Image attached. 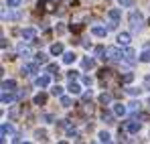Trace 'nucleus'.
I'll return each instance as SVG.
<instances>
[{
  "instance_id": "nucleus-38",
  "label": "nucleus",
  "mask_w": 150,
  "mask_h": 144,
  "mask_svg": "<svg viewBox=\"0 0 150 144\" xmlns=\"http://www.w3.org/2000/svg\"><path fill=\"white\" fill-rule=\"evenodd\" d=\"M91 96H93V94H91V89H89V92H85V94H83V101H89Z\"/></svg>"
},
{
  "instance_id": "nucleus-36",
  "label": "nucleus",
  "mask_w": 150,
  "mask_h": 144,
  "mask_svg": "<svg viewBox=\"0 0 150 144\" xmlns=\"http://www.w3.org/2000/svg\"><path fill=\"white\" fill-rule=\"evenodd\" d=\"M47 69H49V73H59V65H55V63H51V65L47 67Z\"/></svg>"
},
{
  "instance_id": "nucleus-14",
  "label": "nucleus",
  "mask_w": 150,
  "mask_h": 144,
  "mask_svg": "<svg viewBox=\"0 0 150 144\" xmlns=\"http://www.w3.org/2000/svg\"><path fill=\"white\" fill-rule=\"evenodd\" d=\"M16 53H18V57H30V49L26 47L25 43H21V45H18Z\"/></svg>"
},
{
  "instance_id": "nucleus-15",
  "label": "nucleus",
  "mask_w": 150,
  "mask_h": 144,
  "mask_svg": "<svg viewBox=\"0 0 150 144\" xmlns=\"http://www.w3.org/2000/svg\"><path fill=\"white\" fill-rule=\"evenodd\" d=\"M75 59H77V55H75L73 51H69V53H63V63L71 65V63H75Z\"/></svg>"
},
{
  "instance_id": "nucleus-5",
  "label": "nucleus",
  "mask_w": 150,
  "mask_h": 144,
  "mask_svg": "<svg viewBox=\"0 0 150 144\" xmlns=\"http://www.w3.org/2000/svg\"><path fill=\"white\" fill-rule=\"evenodd\" d=\"M37 71H39V63H37V61H35V63L23 65V75H35Z\"/></svg>"
},
{
  "instance_id": "nucleus-29",
  "label": "nucleus",
  "mask_w": 150,
  "mask_h": 144,
  "mask_svg": "<svg viewBox=\"0 0 150 144\" xmlns=\"http://www.w3.org/2000/svg\"><path fill=\"white\" fill-rule=\"evenodd\" d=\"M67 136H69V138H71V140H79V134H77V132H75L73 128H67Z\"/></svg>"
},
{
  "instance_id": "nucleus-2",
  "label": "nucleus",
  "mask_w": 150,
  "mask_h": 144,
  "mask_svg": "<svg viewBox=\"0 0 150 144\" xmlns=\"http://www.w3.org/2000/svg\"><path fill=\"white\" fill-rule=\"evenodd\" d=\"M101 59H108V61H120V59H124V51H120V47H105Z\"/></svg>"
},
{
  "instance_id": "nucleus-12",
  "label": "nucleus",
  "mask_w": 150,
  "mask_h": 144,
  "mask_svg": "<svg viewBox=\"0 0 150 144\" xmlns=\"http://www.w3.org/2000/svg\"><path fill=\"white\" fill-rule=\"evenodd\" d=\"M126 112H128V108H126L124 104H114V114L120 118V116H126Z\"/></svg>"
},
{
  "instance_id": "nucleus-28",
  "label": "nucleus",
  "mask_w": 150,
  "mask_h": 144,
  "mask_svg": "<svg viewBox=\"0 0 150 144\" xmlns=\"http://www.w3.org/2000/svg\"><path fill=\"white\" fill-rule=\"evenodd\" d=\"M118 2H120L122 8H132L134 6V0H118Z\"/></svg>"
},
{
  "instance_id": "nucleus-6",
  "label": "nucleus",
  "mask_w": 150,
  "mask_h": 144,
  "mask_svg": "<svg viewBox=\"0 0 150 144\" xmlns=\"http://www.w3.org/2000/svg\"><path fill=\"white\" fill-rule=\"evenodd\" d=\"M116 41H118V45H120V47H128V45H130V41H132V35H130V33H120Z\"/></svg>"
},
{
  "instance_id": "nucleus-34",
  "label": "nucleus",
  "mask_w": 150,
  "mask_h": 144,
  "mask_svg": "<svg viewBox=\"0 0 150 144\" xmlns=\"http://www.w3.org/2000/svg\"><path fill=\"white\" fill-rule=\"evenodd\" d=\"M16 116H18V108H12V110H10V114H8V118H10V120H14Z\"/></svg>"
},
{
  "instance_id": "nucleus-7",
  "label": "nucleus",
  "mask_w": 150,
  "mask_h": 144,
  "mask_svg": "<svg viewBox=\"0 0 150 144\" xmlns=\"http://www.w3.org/2000/svg\"><path fill=\"white\" fill-rule=\"evenodd\" d=\"M140 128H142V124L138 120H130L128 124H126V130L130 132V134H136V132H140Z\"/></svg>"
},
{
  "instance_id": "nucleus-17",
  "label": "nucleus",
  "mask_w": 150,
  "mask_h": 144,
  "mask_svg": "<svg viewBox=\"0 0 150 144\" xmlns=\"http://www.w3.org/2000/svg\"><path fill=\"white\" fill-rule=\"evenodd\" d=\"M108 31H110V28H103V26H93V28H91V35H96V37H105V35H108Z\"/></svg>"
},
{
  "instance_id": "nucleus-24",
  "label": "nucleus",
  "mask_w": 150,
  "mask_h": 144,
  "mask_svg": "<svg viewBox=\"0 0 150 144\" xmlns=\"http://www.w3.org/2000/svg\"><path fill=\"white\" fill-rule=\"evenodd\" d=\"M114 116H116V114H114ZM114 116H112V114H110V112H103V114H101V120L105 122V124H114Z\"/></svg>"
},
{
  "instance_id": "nucleus-35",
  "label": "nucleus",
  "mask_w": 150,
  "mask_h": 144,
  "mask_svg": "<svg viewBox=\"0 0 150 144\" xmlns=\"http://www.w3.org/2000/svg\"><path fill=\"white\" fill-rule=\"evenodd\" d=\"M144 92H150V75L144 77Z\"/></svg>"
},
{
  "instance_id": "nucleus-26",
  "label": "nucleus",
  "mask_w": 150,
  "mask_h": 144,
  "mask_svg": "<svg viewBox=\"0 0 150 144\" xmlns=\"http://www.w3.org/2000/svg\"><path fill=\"white\" fill-rule=\"evenodd\" d=\"M140 61H142V63H150V49L142 51V55H140Z\"/></svg>"
},
{
  "instance_id": "nucleus-27",
  "label": "nucleus",
  "mask_w": 150,
  "mask_h": 144,
  "mask_svg": "<svg viewBox=\"0 0 150 144\" xmlns=\"http://www.w3.org/2000/svg\"><path fill=\"white\" fill-rule=\"evenodd\" d=\"M142 92H144V89H136V87H128V89H126L128 96H140Z\"/></svg>"
},
{
  "instance_id": "nucleus-23",
  "label": "nucleus",
  "mask_w": 150,
  "mask_h": 144,
  "mask_svg": "<svg viewBox=\"0 0 150 144\" xmlns=\"http://www.w3.org/2000/svg\"><path fill=\"white\" fill-rule=\"evenodd\" d=\"M71 104H73V99H71V97L61 96V106H63V108H71Z\"/></svg>"
},
{
  "instance_id": "nucleus-40",
  "label": "nucleus",
  "mask_w": 150,
  "mask_h": 144,
  "mask_svg": "<svg viewBox=\"0 0 150 144\" xmlns=\"http://www.w3.org/2000/svg\"><path fill=\"white\" fill-rule=\"evenodd\" d=\"M130 110H140V101H132L130 104Z\"/></svg>"
},
{
  "instance_id": "nucleus-33",
  "label": "nucleus",
  "mask_w": 150,
  "mask_h": 144,
  "mask_svg": "<svg viewBox=\"0 0 150 144\" xmlns=\"http://www.w3.org/2000/svg\"><path fill=\"white\" fill-rule=\"evenodd\" d=\"M132 79H134V75H132V73H126L124 77H122V83H130Z\"/></svg>"
},
{
  "instance_id": "nucleus-4",
  "label": "nucleus",
  "mask_w": 150,
  "mask_h": 144,
  "mask_svg": "<svg viewBox=\"0 0 150 144\" xmlns=\"http://www.w3.org/2000/svg\"><path fill=\"white\" fill-rule=\"evenodd\" d=\"M124 61L126 63H134V61H136V51L130 47V45L124 47Z\"/></svg>"
},
{
  "instance_id": "nucleus-1",
  "label": "nucleus",
  "mask_w": 150,
  "mask_h": 144,
  "mask_svg": "<svg viewBox=\"0 0 150 144\" xmlns=\"http://www.w3.org/2000/svg\"><path fill=\"white\" fill-rule=\"evenodd\" d=\"M128 23H130L132 33L142 31V26H144V16H142V12H140V10H130V14H128Z\"/></svg>"
},
{
  "instance_id": "nucleus-8",
  "label": "nucleus",
  "mask_w": 150,
  "mask_h": 144,
  "mask_svg": "<svg viewBox=\"0 0 150 144\" xmlns=\"http://www.w3.org/2000/svg\"><path fill=\"white\" fill-rule=\"evenodd\" d=\"M21 35H23V39L28 41V43H33V41L37 39V31H35V28H23V33H21Z\"/></svg>"
},
{
  "instance_id": "nucleus-11",
  "label": "nucleus",
  "mask_w": 150,
  "mask_h": 144,
  "mask_svg": "<svg viewBox=\"0 0 150 144\" xmlns=\"http://www.w3.org/2000/svg\"><path fill=\"white\" fill-rule=\"evenodd\" d=\"M14 92H2V106H8V104H12L14 101Z\"/></svg>"
},
{
  "instance_id": "nucleus-39",
  "label": "nucleus",
  "mask_w": 150,
  "mask_h": 144,
  "mask_svg": "<svg viewBox=\"0 0 150 144\" xmlns=\"http://www.w3.org/2000/svg\"><path fill=\"white\" fill-rule=\"evenodd\" d=\"M91 81H93V79H91L89 75H83V83H85V85H91Z\"/></svg>"
},
{
  "instance_id": "nucleus-21",
  "label": "nucleus",
  "mask_w": 150,
  "mask_h": 144,
  "mask_svg": "<svg viewBox=\"0 0 150 144\" xmlns=\"http://www.w3.org/2000/svg\"><path fill=\"white\" fill-rule=\"evenodd\" d=\"M33 101H35V104H37V106H43V104H45V101H47V96H45V94H37V96H35V99H33Z\"/></svg>"
},
{
  "instance_id": "nucleus-37",
  "label": "nucleus",
  "mask_w": 150,
  "mask_h": 144,
  "mask_svg": "<svg viewBox=\"0 0 150 144\" xmlns=\"http://www.w3.org/2000/svg\"><path fill=\"white\" fill-rule=\"evenodd\" d=\"M41 120H43V122H47V124H51V122L55 120V118H53V116H51V114H45V116H43V118H41Z\"/></svg>"
},
{
  "instance_id": "nucleus-13",
  "label": "nucleus",
  "mask_w": 150,
  "mask_h": 144,
  "mask_svg": "<svg viewBox=\"0 0 150 144\" xmlns=\"http://www.w3.org/2000/svg\"><path fill=\"white\" fill-rule=\"evenodd\" d=\"M108 16H110V21H116V23H120V18H122V12H120V8H112V10L108 12Z\"/></svg>"
},
{
  "instance_id": "nucleus-31",
  "label": "nucleus",
  "mask_w": 150,
  "mask_h": 144,
  "mask_svg": "<svg viewBox=\"0 0 150 144\" xmlns=\"http://www.w3.org/2000/svg\"><path fill=\"white\" fill-rule=\"evenodd\" d=\"M6 6H10V8H18V6H21V0H6Z\"/></svg>"
},
{
  "instance_id": "nucleus-22",
  "label": "nucleus",
  "mask_w": 150,
  "mask_h": 144,
  "mask_svg": "<svg viewBox=\"0 0 150 144\" xmlns=\"http://www.w3.org/2000/svg\"><path fill=\"white\" fill-rule=\"evenodd\" d=\"M51 94H53V96H57V97H61V96H63V87H61V85L57 83V85H53Z\"/></svg>"
},
{
  "instance_id": "nucleus-9",
  "label": "nucleus",
  "mask_w": 150,
  "mask_h": 144,
  "mask_svg": "<svg viewBox=\"0 0 150 144\" xmlns=\"http://www.w3.org/2000/svg\"><path fill=\"white\" fill-rule=\"evenodd\" d=\"M2 92H16V81L14 79H4L2 81Z\"/></svg>"
},
{
  "instance_id": "nucleus-42",
  "label": "nucleus",
  "mask_w": 150,
  "mask_h": 144,
  "mask_svg": "<svg viewBox=\"0 0 150 144\" xmlns=\"http://www.w3.org/2000/svg\"><path fill=\"white\" fill-rule=\"evenodd\" d=\"M67 77H69V81H71V79H77V71H69Z\"/></svg>"
},
{
  "instance_id": "nucleus-30",
  "label": "nucleus",
  "mask_w": 150,
  "mask_h": 144,
  "mask_svg": "<svg viewBox=\"0 0 150 144\" xmlns=\"http://www.w3.org/2000/svg\"><path fill=\"white\" fill-rule=\"evenodd\" d=\"M35 138H37V140H45V138H47V132H45V130H37V132H35Z\"/></svg>"
},
{
  "instance_id": "nucleus-41",
  "label": "nucleus",
  "mask_w": 150,
  "mask_h": 144,
  "mask_svg": "<svg viewBox=\"0 0 150 144\" xmlns=\"http://www.w3.org/2000/svg\"><path fill=\"white\" fill-rule=\"evenodd\" d=\"M59 126H61V128H71V124H69L67 120H61V122H59Z\"/></svg>"
},
{
  "instance_id": "nucleus-32",
  "label": "nucleus",
  "mask_w": 150,
  "mask_h": 144,
  "mask_svg": "<svg viewBox=\"0 0 150 144\" xmlns=\"http://www.w3.org/2000/svg\"><path fill=\"white\" fill-rule=\"evenodd\" d=\"M93 65H96V63H93V59H83V67H85V69H91Z\"/></svg>"
},
{
  "instance_id": "nucleus-10",
  "label": "nucleus",
  "mask_w": 150,
  "mask_h": 144,
  "mask_svg": "<svg viewBox=\"0 0 150 144\" xmlns=\"http://www.w3.org/2000/svg\"><path fill=\"white\" fill-rule=\"evenodd\" d=\"M67 89H69V94H71V96H79V94H81V85H79L75 79H71V81H69Z\"/></svg>"
},
{
  "instance_id": "nucleus-18",
  "label": "nucleus",
  "mask_w": 150,
  "mask_h": 144,
  "mask_svg": "<svg viewBox=\"0 0 150 144\" xmlns=\"http://www.w3.org/2000/svg\"><path fill=\"white\" fill-rule=\"evenodd\" d=\"M51 55H63V45H61V43L51 45Z\"/></svg>"
},
{
  "instance_id": "nucleus-20",
  "label": "nucleus",
  "mask_w": 150,
  "mask_h": 144,
  "mask_svg": "<svg viewBox=\"0 0 150 144\" xmlns=\"http://www.w3.org/2000/svg\"><path fill=\"white\" fill-rule=\"evenodd\" d=\"M100 104H101V106L112 104V94H108V92H105V94H101V96H100Z\"/></svg>"
},
{
  "instance_id": "nucleus-19",
  "label": "nucleus",
  "mask_w": 150,
  "mask_h": 144,
  "mask_svg": "<svg viewBox=\"0 0 150 144\" xmlns=\"http://www.w3.org/2000/svg\"><path fill=\"white\" fill-rule=\"evenodd\" d=\"M35 61H37L39 65H43V63H47V53H43V51H39V53L35 55Z\"/></svg>"
},
{
  "instance_id": "nucleus-16",
  "label": "nucleus",
  "mask_w": 150,
  "mask_h": 144,
  "mask_svg": "<svg viewBox=\"0 0 150 144\" xmlns=\"http://www.w3.org/2000/svg\"><path fill=\"white\" fill-rule=\"evenodd\" d=\"M39 87H47L51 83V79H49V75H41V77H37V81H35Z\"/></svg>"
},
{
  "instance_id": "nucleus-3",
  "label": "nucleus",
  "mask_w": 150,
  "mask_h": 144,
  "mask_svg": "<svg viewBox=\"0 0 150 144\" xmlns=\"http://www.w3.org/2000/svg\"><path fill=\"white\" fill-rule=\"evenodd\" d=\"M8 138H14V128H12L10 124H2V126H0V140L6 142Z\"/></svg>"
},
{
  "instance_id": "nucleus-25",
  "label": "nucleus",
  "mask_w": 150,
  "mask_h": 144,
  "mask_svg": "<svg viewBox=\"0 0 150 144\" xmlns=\"http://www.w3.org/2000/svg\"><path fill=\"white\" fill-rule=\"evenodd\" d=\"M98 140H100V142H110L112 136H110L108 132H100V134H98Z\"/></svg>"
}]
</instances>
